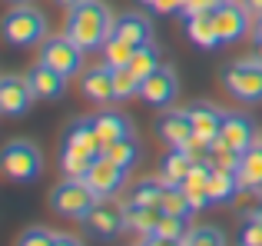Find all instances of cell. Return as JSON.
Masks as SVG:
<instances>
[{
  "label": "cell",
  "instance_id": "obj_21",
  "mask_svg": "<svg viewBox=\"0 0 262 246\" xmlns=\"http://www.w3.org/2000/svg\"><path fill=\"white\" fill-rule=\"evenodd\" d=\"M186 113H189V123H192V136H199L206 143H212L219 136L223 110H216L212 104H192V107H186Z\"/></svg>",
  "mask_w": 262,
  "mask_h": 246
},
{
  "label": "cell",
  "instance_id": "obj_17",
  "mask_svg": "<svg viewBox=\"0 0 262 246\" xmlns=\"http://www.w3.org/2000/svg\"><path fill=\"white\" fill-rule=\"evenodd\" d=\"M93 127H96V136H100L103 147L123 140V136H133V120L123 110H110V107H103L100 113H93Z\"/></svg>",
  "mask_w": 262,
  "mask_h": 246
},
{
  "label": "cell",
  "instance_id": "obj_24",
  "mask_svg": "<svg viewBox=\"0 0 262 246\" xmlns=\"http://www.w3.org/2000/svg\"><path fill=\"white\" fill-rule=\"evenodd\" d=\"M189 167H192V160L183 153V150H169V153L160 160V180L169 183V187H183Z\"/></svg>",
  "mask_w": 262,
  "mask_h": 246
},
{
  "label": "cell",
  "instance_id": "obj_43",
  "mask_svg": "<svg viewBox=\"0 0 262 246\" xmlns=\"http://www.w3.org/2000/svg\"><path fill=\"white\" fill-rule=\"evenodd\" d=\"M53 4H60V7H73V4H80V0H53Z\"/></svg>",
  "mask_w": 262,
  "mask_h": 246
},
{
  "label": "cell",
  "instance_id": "obj_8",
  "mask_svg": "<svg viewBox=\"0 0 262 246\" xmlns=\"http://www.w3.org/2000/svg\"><path fill=\"white\" fill-rule=\"evenodd\" d=\"M249 7L239 4V0H226L212 10V20H216V30L223 44H239L243 37H249L252 30V20H249Z\"/></svg>",
  "mask_w": 262,
  "mask_h": 246
},
{
  "label": "cell",
  "instance_id": "obj_22",
  "mask_svg": "<svg viewBox=\"0 0 262 246\" xmlns=\"http://www.w3.org/2000/svg\"><path fill=\"white\" fill-rule=\"evenodd\" d=\"M123 213H126V230H133L136 236H149L156 233L163 220V210L160 207H143V203H123Z\"/></svg>",
  "mask_w": 262,
  "mask_h": 246
},
{
  "label": "cell",
  "instance_id": "obj_42",
  "mask_svg": "<svg viewBox=\"0 0 262 246\" xmlns=\"http://www.w3.org/2000/svg\"><path fill=\"white\" fill-rule=\"evenodd\" d=\"M243 4H246V7H249V10H252V13H259V17H262V0H243Z\"/></svg>",
  "mask_w": 262,
  "mask_h": 246
},
{
  "label": "cell",
  "instance_id": "obj_18",
  "mask_svg": "<svg viewBox=\"0 0 262 246\" xmlns=\"http://www.w3.org/2000/svg\"><path fill=\"white\" fill-rule=\"evenodd\" d=\"M27 80H30L37 100H57V97L67 93V80L70 77H63V73H57L53 67H47V64L37 60V64L30 67V73H27Z\"/></svg>",
  "mask_w": 262,
  "mask_h": 246
},
{
  "label": "cell",
  "instance_id": "obj_15",
  "mask_svg": "<svg viewBox=\"0 0 262 246\" xmlns=\"http://www.w3.org/2000/svg\"><path fill=\"white\" fill-rule=\"evenodd\" d=\"M80 93L90 100V104H110L113 100V67L100 64V67H86L80 73Z\"/></svg>",
  "mask_w": 262,
  "mask_h": 246
},
{
  "label": "cell",
  "instance_id": "obj_12",
  "mask_svg": "<svg viewBox=\"0 0 262 246\" xmlns=\"http://www.w3.org/2000/svg\"><path fill=\"white\" fill-rule=\"evenodd\" d=\"M83 227L93 236H100V240H116V236L126 230V213H123V207H110L106 200H100L83 216Z\"/></svg>",
  "mask_w": 262,
  "mask_h": 246
},
{
  "label": "cell",
  "instance_id": "obj_29",
  "mask_svg": "<svg viewBox=\"0 0 262 246\" xmlns=\"http://www.w3.org/2000/svg\"><path fill=\"white\" fill-rule=\"evenodd\" d=\"M160 67H163V60H160V53H156V47H153V44H146V47H136V53H133V64H129V70H133L140 80H146L149 73H156Z\"/></svg>",
  "mask_w": 262,
  "mask_h": 246
},
{
  "label": "cell",
  "instance_id": "obj_27",
  "mask_svg": "<svg viewBox=\"0 0 262 246\" xmlns=\"http://www.w3.org/2000/svg\"><path fill=\"white\" fill-rule=\"evenodd\" d=\"M133 53H136L133 44H126L123 37L110 33V40L103 44V64H110L113 70H120V67H129V64H133Z\"/></svg>",
  "mask_w": 262,
  "mask_h": 246
},
{
  "label": "cell",
  "instance_id": "obj_20",
  "mask_svg": "<svg viewBox=\"0 0 262 246\" xmlns=\"http://www.w3.org/2000/svg\"><path fill=\"white\" fill-rule=\"evenodd\" d=\"M113 33H116V37H123L126 44H133V47L153 44V24H149V17H143V13H136V10L120 13L116 24H113Z\"/></svg>",
  "mask_w": 262,
  "mask_h": 246
},
{
  "label": "cell",
  "instance_id": "obj_31",
  "mask_svg": "<svg viewBox=\"0 0 262 246\" xmlns=\"http://www.w3.org/2000/svg\"><path fill=\"white\" fill-rule=\"evenodd\" d=\"M163 193H166V183L163 180H140L133 187V203H143V207H160L163 203Z\"/></svg>",
  "mask_w": 262,
  "mask_h": 246
},
{
  "label": "cell",
  "instance_id": "obj_14",
  "mask_svg": "<svg viewBox=\"0 0 262 246\" xmlns=\"http://www.w3.org/2000/svg\"><path fill=\"white\" fill-rule=\"evenodd\" d=\"M156 136H160L163 143H166L169 150L183 147L186 140L192 136V123H189V113L186 110H176V107H166V110L160 113V120H156Z\"/></svg>",
  "mask_w": 262,
  "mask_h": 246
},
{
  "label": "cell",
  "instance_id": "obj_3",
  "mask_svg": "<svg viewBox=\"0 0 262 246\" xmlns=\"http://www.w3.org/2000/svg\"><path fill=\"white\" fill-rule=\"evenodd\" d=\"M0 37L10 47H40L50 33H47V13L37 10L33 4H13L10 10L0 17Z\"/></svg>",
  "mask_w": 262,
  "mask_h": 246
},
{
  "label": "cell",
  "instance_id": "obj_46",
  "mask_svg": "<svg viewBox=\"0 0 262 246\" xmlns=\"http://www.w3.org/2000/svg\"><path fill=\"white\" fill-rule=\"evenodd\" d=\"M7 4H30V0H7Z\"/></svg>",
  "mask_w": 262,
  "mask_h": 246
},
{
  "label": "cell",
  "instance_id": "obj_35",
  "mask_svg": "<svg viewBox=\"0 0 262 246\" xmlns=\"http://www.w3.org/2000/svg\"><path fill=\"white\" fill-rule=\"evenodd\" d=\"M239 246H262V220L256 213L243 216V227H239Z\"/></svg>",
  "mask_w": 262,
  "mask_h": 246
},
{
  "label": "cell",
  "instance_id": "obj_37",
  "mask_svg": "<svg viewBox=\"0 0 262 246\" xmlns=\"http://www.w3.org/2000/svg\"><path fill=\"white\" fill-rule=\"evenodd\" d=\"M140 4H146L153 13L169 17V13H183V4H186V0H140Z\"/></svg>",
  "mask_w": 262,
  "mask_h": 246
},
{
  "label": "cell",
  "instance_id": "obj_16",
  "mask_svg": "<svg viewBox=\"0 0 262 246\" xmlns=\"http://www.w3.org/2000/svg\"><path fill=\"white\" fill-rule=\"evenodd\" d=\"M209 180H212V163L209 160H196L189 167V173H186V180H183V190H186V196H189V203H192V213H199V210H206L209 207Z\"/></svg>",
  "mask_w": 262,
  "mask_h": 246
},
{
  "label": "cell",
  "instance_id": "obj_39",
  "mask_svg": "<svg viewBox=\"0 0 262 246\" xmlns=\"http://www.w3.org/2000/svg\"><path fill=\"white\" fill-rule=\"evenodd\" d=\"M140 246H183V240H169V236H160V233H149L143 236Z\"/></svg>",
  "mask_w": 262,
  "mask_h": 246
},
{
  "label": "cell",
  "instance_id": "obj_47",
  "mask_svg": "<svg viewBox=\"0 0 262 246\" xmlns=\"http://www.w3.org/2000/svg\"><path fill=\"white\" fill-rule=\"evenodd\" d=\"M259 143H262V130H259Z\"/></svg>",
  "mask_w": 262,
  "mask_h": 246
},
{
  "label": "cell",
  "instance_id": "obj_33",
  "mask_svg": "<svg viewBox=\"0 0 262 246\" xmlns=\"http://www.w3.org/2000/svg\"><path fill=\"white\" fill-rule=\"evenodd\" d=\"M163 213H179V216H192V203L186 196L183 187H169L166 183V193H163V203H160Z\"/></svg>",
  "mask_w": 262,
  "mask_h": 246
},
{
  "label": "cell",
  "instance_id": "obj_23",
  "mask_svg": "<svg viewBox=\"0 0 262 246\" xmlns=\"http://www.w3.org/2000/svg\"><path fill=\"white\" fill-rule=\"evenodd\" d=\"M239 190H243V183H239V173H236V170H219V167H212V180H209V200L212 203H219V207L236 203L239 200Z\"/></svg>",
  "mask_w": 262,
  "mask_h": 246
},
{
  "label": "cell",
  "instance_id": "obj_36",
  "mask_svg": "<svg viewBox=\"0 0 262 246\" xmlns=\"http://www.w3.org/2000/svg\"><path fill=\"white\" fill-rule=\"evenodd\" d=\"M53 243H57V233H53V230L30 227V230H24V233L17 236V243H13V246H53Z\"/></svg>",
  "mask_w": 262,
  "mask_h": 246
},
{
  "label": "cell",
  "instance_id": "obj_32",
  "mask_svg": "<svg viewBox=\"0 0 262 246\" xmlns=\"http://www.w3.org/2000/svg\"><path fill=\"white\" fill-rule=\"evenodd\" d=\"M183 246H226V233L219 227H192L183 236Z\"/></svg>",
  "mask_w": 262,
  "mask_h": 246
},
{
  "label": "cell",
  "instance_id": "obj_34",
  "mask_svg": "<svg viewBox=\"0 0 262 246\" xmlns=\"http://www.w3.org/2000/svg\"><path fill=\"white\" fill-rule=\"evenodd\" d=\"M189 216H179V213H163L160 227H156V233L160 236H169V240H183L186 233H189Z\"/></svg>",
  "mask_w": 262,
  "mask_h": 246
},
{
  "label": "cell",
  "instance_id": "obj_30",
  "mask_svg": "<svg viewBox=\"0 0 262 246\" xmlns=\"http://www.w3.org/2000/svg\"><path fill=\"white\" fill-rule=\"evenodd\" d=\"M140 84L143 80L136 77L129 67H120V70H113V100H129V97H140Z\"/></svg>",
  "mask_w": 262,
  "mask_h": 246
},
{
  "label": "cell",
  "instance_id": "obj_40",
  "mask_svg": "<svg viewBox=\"0 0 262 246\" xmlns=\"http://www.w3.org/2000/svg\"><path fill=\"white\" fill-rule=\"evenodd\" d=\"M53 246H83V243H80L77 236H70V233H57V243Z\"/></svg>",
  "mask_w": 262,
  "mask_h": 246
},
{
  "label": "cell",
  "instance_id": "obj_11",
  "mask_svg": "<svg viewBox=\"0 0 262 246\" xmlns=\"http://www.w3.org/2000/svg\"><path fill=\"white\" fill-rule=\"evenodd\" d=\"M83 180L93 187V193L100 196V200H110V196H120L123 193V187H126V170L116 167V163L106 160V156H100V160L86 170Z\"/></svg>",
  "mask_w": 262,
  "mask_h": 246
},
{
  "label": "cell",
  "instance_id": "obj_26",
  "mask_svg": "<svg viewBox=\"0 0 262 246\" xmlns=\"http://www.w3.org/2000/svg\"><path fill=\"white\" fill-rule=\"evenodd\" d=\"M103 156H106V160H113L116 167L129 170V167H136V163H140V140H136V136H123V140L103 147Z\"/></svg>",
  "mask_w": 262,
  "mask_h": 246
},
{
  "label": "cell",
  "instance_id": "obj_5",
  "mask_svg": "<svg viewBox=\"0 0 262 246\" xmlns=\"http://www.w3.org/2000/svg\"><path fill=\"white\" fill-rule=\"evenodd\" d=\"M0 173L13 183H33L43 173V153L30 140H10L0 147Z\"/></svg>",
  "mask_w": 262,
  "mask_h": 246
},
{
  "label": "cell",
  "instance_id": "obj_41",
  "mask_svg": "<svg viewBox=\"0 0 262 246\" xmlns=\"http://www.w3.org/2000/svg\"><path fill=\"white\" fill-rule=\"evenodd\" d=\"M252 47H256V57L262 60V33H256V30H252Z\"/></svg>",
  "mask_w": 262,
  "mask_h": 246
},
{
  "label": "cell",
  "instance_id": "obj_10",
  "mask_svg": "<svg viewBox=\"0 0 262 246\" xmlns=\"http://www.w3.org/2000/svg\"><path fill=\"white\" fill-rule=\"evenodd\" d=\"M179 97V77L173 67H160L156 73H149L140 84V100L153 110H166L173 107V100Z\"/></svg>",
  "mask_w": 262,
  "mask_h": 246
},
{
  "label": "cell",
  "instance_id": "obj_9",
  "mask_svg": "<svg viewBox=\"0 0 262 246\" xmlns=\"http://www.w3.org/2000/svg\"><path fill=\"white\" fill-rule=\"evenodd\" d=\"M37 100L27 73H4L0 77V117H24Z\"/></svg>",
  "mask_w": 262,
  "mask_h": 246
},
{
  "label": "cell",
  "instance_id": "obj_19",
  "mask_svg": "<svg viewBox=\"0 0 262 246\" xmlns=\"http://www.w3.org/2000/svg\"><path fill=\"white\" fill-rule=\"evenodd\" d=\"M183 30L199 50H216V47L223 44L212 13H183Z\"/></svg>",
  "mask_w": 262,
  "mask_h": 246
},
{
  "label": "cell",
  "instance_id": "obj_7",
  "mask_svg": "<svg viewBox=\"0 0 262 246\" xmlns=\"http://www.w3.org/2000/svg\"><path fill=\"white\" fill-rule=\"evenodd\" d=\"M83 57H86V50L77 40H70L67 33L47 37L43 44H40V64L53 67V70L63 73V77H80V73H83Z\"/></svg>",
  "mask_w": 262,
  "mask_h": 246
},
{
  "label": "cell",
  "instance_id": "obj_2",
  "mask_svg": "<svg viewBox=\"0 0 262 246\" xmlns=\"http://www.w3.org/2000/svg\"><path fill=\"white\" fill-rule=\"evenodd\" d=\"M103 156V143L96 136L93 117H77L63 130V167L67 176H86V170Z\"/></svg>",
  "mask_w": 262,
  "mask_h": 246
},
{
  "label": "cell",
  "instance_id": "obj_4",
  "mask_svg": "<svg viewBox=\"0 0 262 246\" xmlns=\"http://www.w3.org/2000/svg\"><path fill=\"white\" fill-rule=\"evenodd\" d=\"M223 90L236 104H262V60L239 57L223 67Z\"/></svg>",
  "mask_w": 262,
  "mask_h": 246
},
{
  "label": "cell",
  "instance_id": "obj_13",
  "mask_svg": "<svg viewBox=\"0 0 262 246\" xmlns=\"http://www.w3.org/2000/svg\"><path fill=\"white\" fill-rule=\"evenodd\" d=\"M219 136H223L229 147H236L239 153H246V150L259 140V130H256V123L246 117V113L223 110V130H219Z\"/></svg>",
  "mask_w": 262,
  "mask_h": 246
},
{
  "label": "cell",
  "instance_id": "obj_44",
  "mask_svg": "<svg viewBox=\"0 0 262 246\" xmlns=\"http://www.w3.org/2000/svg\"><path fill=\"white\" fill-rule=\"evenodd\" d=\"M249 213H256L259 220H262V200H259V207H256V210H249Z\"/></svg>",
  "mask_w": 262,
  "mask_h": 246
},
{
  "label": "cell",
  "instance_id": "obj_25",
  "mask_svg": "<svg viewBox=\"0 0 262 246\" xmlns=\"http://www.w3.org/2000/svg\"><path fill=\"white\" fill-rule=\"evenodd\" d=\"M239 180H243V187H256L262 190V143L256 140L249 150L243 153V160H239Z\"/></svg>",
  "mask_w": 262,
  "mask_h": 246
},
{
  "label": "cell",
  "instance_id": "obj_45",
  "mask_svg": "<svg viewBox=\"0 0 262 246\" xmlns=\"http://www.w3.org/2000/svg\"><path fill=\"white\" fill-rule=\"evenodd\" d=\"M252 30H256V33H262V17L256 20V27H252Z\"/></svg>",
  "mask_w": 262,
  "mask_h": 246
},
{
  "label": "cell",
  "instance_id": "obj_38",
  "mask_svg": "<svg viewBox=\"0 0 262 246\" xmlns=\"http://www.w3.org/2000/svg\"><path fill=\"white\" fill-rule=\"evenodd\" d=\"M219 4H226V0H186L183 13H212Z\"/></svg>",
  "mask_w": 262,
  "mask_h": 246
},
{
  "label": "cell",
  "instance_id": "obj_28",
  "mask_svg": "<svg viewBox=\"0 0 262 246\" xmlns=\"http://www.w3.org/2000/svg\"><path fill=\"white\" fill-rule=\"evenodd\" d=\"M239 160H243V153H239L236 147H229L223 136H216V140L209 143V163H212V167H219V170H239Z\"/></svg>",
  "mask_w": 262,
  "mask_h": 246
},
{
  "label": "cell",
  "instance_id": "obj_6",
  "mask_svg": "<svg viewBox=\"0 0 262 246\" xmlns=\"http://www.w3.org/2000/svg\"><path fill=\"white\" fill-rule=\"evenodd\" d=\"M96 203H100V196L93 193V187H90L83 176H67L63 183H57V187L50 190V210L57 216H67V220L83 223V216Z\"/></svg>",
  "mask_w": 262,
  "mask_h": 246
},
{
  "label": "cell",
  "instance_id": "obj_1",
  "mask_svg": "<svg viewBox=\"0 0 262 246\" xmlns=\"http://www.w3.org/2000/svg\"><path fill=\"white\" fill-rule=\"evenodd\" d=\"M116 17L110 13V7L103 0H80V4L67 7V24L63 33L70 40H77L83 50H103V44L113 33Z\"/></svg>",
  "mask_w": 262,
  "mask_h": 246
}]
</instances>
